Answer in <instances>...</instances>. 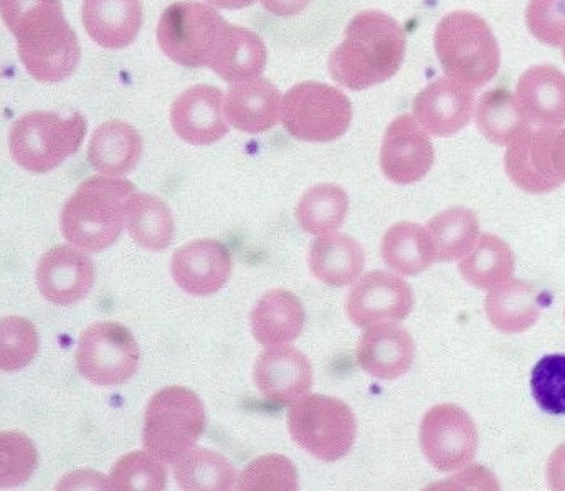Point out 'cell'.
<instances>
[{"label": "cell", "instance_id": "cell-1", "mask_svg": "<svg viewBox=\"0 0 565 491\" xmlns=\"http://www.w3.org/2000/svg\"><path fill=\"white\" fill-rule=\"evenodd\" d=\"M0 17L33 78L58 83L75 73L82 49L60 0H0Z\"/></svg>", "mask_w": 565, "mask_h": 491}, {"label": "cell", "instance_id": "cell-2", "mask_svg": "<svg viewBox=\"0 0 565 491\" xmlns=\"http://www.w3.org/2000/svg\"><path fill=\"white\" fill-rule=\"evenodd\" d=\"M407 36L397 20L381 10L358 13L345 26L344 40L329 56L332 78L361 92L388 82L401 70Z\"/></svg>", "mask_w": 565, "mask_h": 491}, {"label": "cell", "instance_id": "cell-3", "mask_svg": "<svg viewBox=\"0 0 565 491\" xmlns=\"http://www.w3.org/2000/svg\"><path fill=\"white\" fill-rule=\"evenodd\" d=\"M136 188L126 179L96 175L79 184L63 205V237L82 250L99 254L111 247L125 227L128 202Z\"/></svg>", "mask_w": 565, "mask_h": 491}, {"label": "cell", "instance_id": "cell-4", "mask_svg": "<svg viewBox=\"0 0 565 491\" xmlns=\"http://www.w3.org/2000/svg\"><path fill=\"white\" fill-rule=\"evenodd\" d=\"M435 52L450 78L480 89L498 75L501 50L487 20L470 10L448 13L435 29Z\"/></svg>", "mask_w": 565, "mask_h": 491}, {"label": "cell", "instance_id": "cell-5", "mask_svg": "<svg viewBox=\"0 0 565 491\" xmlns=\"http://www.w3.org/2000/svg\"><path fill=\"white\" fill-rule=\"evenodd\" d=\"M207 424L205 406L188 387L169 386L158 391L146 407L142 446L164 463L194 449Z\"/></svg>", "mask_w": 565, "mask_h": 491}, {"label": "cell", "instance_id": "cell-6", "mask_svg": "<svg viewBox=\"0 0 565 491\" xmlns=\"http://www.w3.org/2000/svg\"><path fill=\"white\" fill-rule=\"evenodd\" d=\"M85 135L86 119L79 113H26L10 129V154L25 171L45 174L75 154Z\"/></svg>", "mask_w": 565, "mask_h": 491}, {"label": "cell", "instance_id": "cell-7", "mask_svg": "<svg viewBox=\"0 0 565 491\" xmlns=\"http://www.w3.org/2000/svg\"><path fill=\"white\" fill-rule=\"evenodd\" d=\"M289 436L306 452L322 462L344 459L358 436L354 413L338 397L309 394L299 397L288 410Z\"/></svg>", "mask_w": 565, "mask_h": 491}, {"label": "cell", "instance_id": "cell-8", "mask_svg": "<svg viewBox=\"0 0 565 491\" xmlns=\"http://www.w3.org/2000/svg\"><path fill=\"white\" fill-rule=\"evenodd\" d=\"M227 26V20L207 3H172L159 20L158 43L178 65L204 68L211 65Z\"/></svg>", "mask_w": 565, "mask_h": 491}, {"label": "cell", "instance_id": "cell-9", "mask_svg": "<svg viewBox=\"0 0 565 491\" xmlns=\"http://www.w3.org/2000/svg\"><path fill=\"white\" fill-rule=\"evenodd\" d=\"M351 121V102L335 86L319 82L299 83L282 98V126L299 141H335L345 135Z\"/></svg>", "mask_w": 565, "mask_h": 491}, {"label": "cell", "instance_id": "cell-10", "mask_svg": "<svg viewBox=\"0 0 565 491\" xmlns=\"http://www.w3.org/2000/svg\"><path fill=\"white\" fill-rule=\"evenodd\" d=\"M138 341L131 330L115 321H99L83 331L76 348V367L99 387L125 386L139 366Z\"/></svg>", "mask_w": 565, "mask_h": 491}, {"label": "cell", "instance_id": "cell-11", "mask_svg": "<svg viewBox=\"0 0 565 491\" xmlns=\"http://www.w3.org/2000/svg\"><path fill=\"white\" fill-rule=\"evenodd\" d=\"M418 439L425 459L438 472L465 469L477 456V426L467 410L455 404H438L428 409Z\"/></svg>", "mask_w": 565, "mask_h": 491}, {"label": "cell", "instance_id": "cell-12", "mask_svg": "<svg viewBox=\"0 0 565 491\" xmlns=\"http://www.w3.org/2000/svg\"><path fill=\"white\" fill-rule=\"evenodd\" d=\"M414 308V291L407 281L388 271L362 275L345 298V314L359 328L381 321L405 320Z\"/></svg>", "mask_w": 565, "mask_h": 491}, {"label": "cell", "instance_id": "cell-13", "mask_svg": "<svg viewBox=\"0 0 565 491\" xmlns=\"http://www.w3.org/2000/svg\"><path fill=\"white\" fill-rule=\"evenodd\" d=\"M435 162L428 132L411 115L395 118L384 135L381 169L388 181L408 185L422 181Z\"/></svg>", "mask_w": 565, "mask_h": 491}, {"label": "cell", "instance_id": "cell-14", "mask_svg": "<svg viewBox=\"0 0 565 491\" xmlns=\"http://www.w3.org/2000/svg\"><path fill=\"white\" fill-rule=\"evenodd\" d=\"M231 252L222 242L201 238L182 245L171 260L175 284L192 297H211L231 280Z\"/></svg>", "mask_w": 565, "mask_h": 491}, {"label": "cell", "instance_id": "cell-15", "mask_svg": "<svg viewBox=\"0 0 565 491\" xmlns=\"http://www.w3.org/2000/svg\"><path fill=\"white\" fill-rule=\"evenodd\" d=\"M254 381L265 399L285 406L311 391L315 373L306 354L288 344H278L267 346L257 357Z\"/></svg>", "mask_w": 565, "mask_h": 491}, {"label": "cell", "instance_id": "cell-16", "mask_svg": "<svg viewBox=\"0 0 565 491\" xmlns=\"http://www.w3.org/2000/svg\"><path fill=\"white\" fill-rule=\"evenodd\" d=\"M475 113L473 89L445 76L425 86L414 99V116L428 135L450 138L460 132Z\"/></svg>", "mask_w": 565, "mask_h": 491}, {"label": "cell", "instance_id": "cell-17", "mask_svg": "<svg viewBox=\"0 0 565 491\" xmlns=\"http://www.w3.org/2000/svg\"><path fill=\"white\" fill-rule=\"evenodd\" d=\"M35 278L45 300L58 307H70L82 301L92 290L95 265L83 252L58 245L40 258Z\"/></svg>", "mask_w": 565, "mask_h": 491}, {"label": "cell", "instance_id": "cell-18", "mask_svg": "<svg viewBox=\"0 0 565 491\" xmlns=\"http://www.w3.org/2000/svg\"><path fill=\"white\" fill-rule=\"evenodd\" d=\"M556 128H537L527 125L508 145L504 169L516 188L530 194H547L556 191L563 182L551 166V136Z\"/></svg>", "mask_w": 565, "mask_h": 491}, {"label": "cell", "instance_id": "cell-19", "mask_svg": "<svg viewBox=\"0 0 565 491\" xmlns=\"http://www.w3.org/2000/svg\"><path fill=\"white\" fill-rule=\"evenodd\" d=\"M175 135L192 146H211L228 132L224 95L211 85H195L178 96L171 108Z\"/></svg>", "mask_w": 565, "mask_h": 491}, {"label": "cell", "instance_id": "cell-20", "mask_svg": "<svg viewBox=\"0 0 565 491\" xmlns=\"http://www.w3.org/2000/svg\"><path fill=\"white\" fill-rule=\"evenodd\" d=\"M355 357L369 376L381 381L398 380L414 364L415 341L405 328L381 321L361 334Z\"/></svg>", "mask_w": 565, "mask_h": 491}, {"label": "cell", "instance_id": "cell-21", "mask_svg": "<svg viewBox=\"0 0 565 491\" xmlns=\"http://www.w3.org/2000/svg\"><path fill=\"white\" fill-rule=\"evenodd\" d=\"M281 93L265 78L234 83L225 96L224 115L238 131L260 135L281 119Z\"/></svg>", "mask_w": 565, "mask_h": 491}, {"label": "cell", "instance_id": "cell-22", "mask_svg": "<svg viewBox=\"0 0 565 491\" xmlns=\"http://www.w3.org/2000/svg\"><path fill=\"white\" fill-rule=\"evenodd\" d=\"M516 99L524 118L537 128L565 125V75L553 65H536L521 75Z\"/></svg>", "mask_w": 565, "mask_h": 491}, {"label": "cell", "instance_id": "cell-23", "mask_svg": "<svg viewBox=\"0 0 565 491\" xmlns=\"http://www.w3.org/2000/svg\"><path fill=\"white\" fill-rule=\"evenodd\" d=\"M83 25L98 45H131L142 25L141 0H83Z\"/></svg>", "mask_w": 565, "mask_h": 491}, {"label": "cell", "instance_id": "cell-24", "mask_svg": "<svg viewBox=\"0 0 565 491\" xmlns=\"http://www.w3.org/2000/svg\"><path fill=\"white\" fill-rule=\"evenodd\" d=\"M305 323L301 300L281 288L267 291L250 314L252 334L264 346L292 343L301 337Z\"/></svg>", "mask_w": 565, "mask_h": 491}, {"label": "cell", "instance_id": "cell-25", "mask_svg": "<svg viewBox=\"0 0 565 491\" xmlns=\"http://www.w3.org/2000/svg\"><path fill=\"white\" fill-rule=\"evenodd\" d=\"M365 255L362 245L351 235H319L308 252L312 277L329 287H348L364 270Z\"/></svg>", "mask_w": 565, "mask_h": 491}, {"label": "cell", "instance_id": "cell-26", "mask_svg": "<svg viewBox=\"0 0 565 491\" xmlns=\"http://www.w3.org/2000/svg\"><path fill=\"white\" fill-rule=\"evenodd\" d=\"M267 65V46L260 35L228 23L224 39L211 62L212 72L228 83L260 78Z\"/></svg>", "mask_w": 565, "mask_h": 491}, {"label": "cell", "instance_id": "cell-27", "mask_svg": "<svg viewBox=\"0 0 565 491\" xmlns=\"http://www.w3.org/2000/svg\"><path fill=\"white\" fill-rule=\"evenodd\" d=\"M142 154V138L125 121H108L93 132L88 161L99 174L119 178L138 166Z\"/></svg>", "mask_w": 565, "mask_h": 491}, {"label": "cell", "instance_id": "cell-28", "mask_svg": "<svg viewBox=\"0 0 565 491\" xmlns=\"http://www.w3.org/2000/svg\"><path fill=\"white\" fill-rule=\"evenodd\" d=\"M488 320L504 334H520L540 320L536 290L523 280H508L493 288L484 300Z\"/></svg>", "mask_w": 565, "mask_h": 491}, {"label": "cell", "instance_id": "cell-29", "mask_svg": "<svg viewBox=\"0 0 565 491\" xmlns=\"http://www.w3.org/2000/svg\"><path fill=\"white\" fill-rule=\"evenodd\" d=\"M381 254L385 265L405 277L422 274L437 261L430 232L414 222H397L382 238Z\"/></svg>", "mask_w": 565, "mask_h": 491}, {"label": "cell", "instance_id": "cell-30", "mask_svg": "<svg viewBox=\"0 0 565 491\" xmlns=\"http://www.w3.org/2000/svg\"><path fill=\"white\" fill-rule=\"evenodd\" d=\"M128 232L146 250L162 252L174 241L175 222L171 209L156 195L136 191L126 212Z\"/></svg>", "mask_w": 565, "mask_h": 491}, {"label": "cell", "instance_id": "cell-31", "mask_svg": "<svg viewBox=\"0 0 565 491\" xmlns=\"http://www.w3.org/2000/svg\"><path fill=\"white\" fill-rule=\"evenodd\" d=\"M458 271L471 287L493 290L513 275L514 255L507 242L497 235L483 234L473 250L460 261Z\"/></svg>", "mask_w": 565, "mask_h": 491}, {"label": "cell", "instance_id": "cell-32", "mask_svg": "<svg viewBox=\"0 0 565 491\" xmlns=\"http://www.w3.org/2000/svg\"><path fill=\"white\" fill-rule=\"evenodd\" d=\"M234 463L211 449H191L174 462V480L182 490L227 491L237 487Z\"/></svg>", "mask_w": 565, "mask_h": 491}, {"label": "cell", "instance_id": "cell-33", "mask_svg": "<svg viewBox=\"0 0 565 491\" xmlns=\"http://www.w3.org/2000/svg\"><path fill=\"white\" fill-rule=\"evenodd\" d=\"M349 214V198L338 184H318L309 188L296 205V222L311 235L338 231Z\"/></svg>", "mask_w": 565, "mask_h": 491}, {"label": "cell", "instance_id": "cell-34", "mask_svg": "<svg viewBox=\"0 0 565 491\" xmlns=\"http://www.w3.org/2000/svg\"><path fill=\"white\" fill-rule=\"evenodd\" d=\"M427 231L437 250V261H455L473 250L480 238V221L470 209L451 207L430 218Z\"/></svg>", "mask_w": 565, "mask_h": 491}, {"label": "cell", "instance_id": "cell-35", "mask_svg": "<svg viewBox=\"0 0 565 491\" xmlns=\"http://www.w3.org/2000/svg\"><path fill=\"white\" fill-rule=\"evenodd\" d=\"M481 135L498 146H508L530 122L524 118L516 95L510 89L497 88L484 93L475 109Z\"/></svg>", "mask_w": 565, "mask_h": 491}, {"label": "cell", "instance_id": "cell-36", "mask_svg": "<svg viewBox=\"0 0 565 491\" xmlns=\"http://www.w3.org/2000/svg\"><path fill=\"white\" fill-rule=\"evenodd\" d=\"M40 338L35 324L22 317L0 320V371L15 373L35 360Z\"/></svg>", "mask_w": 565, "mask_h": 491}, {"label": "cell", "instance_id": "cell-37", "mask_svg": "<svg viewBox=\"0 0 565 491\" xmlns=\"http://www.w3.org/2000/svg\"><path fill=\"white\" fill-rule=\"evenodd\" d=\"M168 469L158 457L146 452H131L121 457L109 473V489L164 490Z\"/></svg>", "mask_w": 565, "mask_h": 491}, {"label": "cell", "instance_id": "cell-38", "mask_svg": "<svg viewBox=\"0 0 565 491\" xmlns=\"http://www.w3.org/2000/svg\"><path fill=\"white\" fill-rule=\"evenodd\" d=\"M39 452L22 433H0V489H13L32 479Z\"/></svg>", "mask_w": 565, "mask_h": 491}, {"label": "cell", "instance_id": "cell-39", "mask_svg": "<svg viewBox=\"0 0 565 491\" xmlns=\"http://www.w3.org/2000/svg\"><path fill=\"white\" fill-rule=\"evenodd\" d=\"M531 391L544 413L565 416V354H547L534 366Z\"/></svg>", "mask_w": 565, "mask_h": 491}, {"label": "cell", "instance_id": "cell-40", "mask_svg": "<svg viewBox=\"0 0 565 491\" xmlns=\"http://www.w3.org/2000/svg\"><path fill=\"white\" fill-rule=\"evenodd\" d=\"M298 472L286 457L264 456L248 463L237 479L238 490H298Z\"/></svg>", "mask_w": 565, "mask_h": 491}, {"label": "cell", "instance_id": "cell-41", "mask_svg": "<svg viewBox=\"0 0 565 491\" xmlns=\"http://www.w3.org/2000/svg\"><path fill=\"white\" fill-rule=\"evenodd\" d=\"M526 25L544 45L563 46L565 39V0H531Z\"/></svg>", "mask_w": 565, "mask_h": 491}, {"label": "cell", "instance_id": "cell-42", "mask_svg": "<svg viewBox=\"0 0 565 491\" xmlns=\"http://www.w3.org/2000/svg\"><path fill=\"white\" fill-rule=\"evenodd\" d=\"M546 479L551 489L565 491V444L557 447L547 462Z\"/></svg>", "mask_w": 565, "mask_h": 491}, {"label": "cell", "instance_id": "cell-43", "mask_svg": "<svg viewBox=\"0 0 565 491\" xmlns=\"http://www.w3.org/2000/svg\"><path fill=\"white\" fill-rule=\"evenodd\" d=\"M550 156L554 174L561 182H565V128L554 129L551 136Z\"/></svg>", "mask_w": 565, "mask_h": 491}, {"label": "cell", "instance_id": "cell-44", "mask_svg": "<svg viewBox=\"0 0 565 491\" xmlns=\"http://www.w3.org/2000/svg\"><path fill=\"white\" fill-rule=\"evenodd\" d=\"M265 10L277 17H295L301 13L311 0H260Z\"/></svg>", "mask_w": 565, "mask_h": 491}, {"label": "cell", "instance_id": "cell-45", "mask_svg": "<svg viewBox=\"0 0 565 491\" xmlns=\"http://www.w3.org/2000/svg\"><path fill=\"white\" fill-rule=\"evenodd\" d=\"M207 2L217 9L237 10L250 7L255 0H207Z\"/></svg>", "mask_w": 565, "mask_h": 491}, {"label": "cell", "instance_id": "cell-46", "mask_svg": "<svg viewBox=\"0 0 565 491\" xmlns=\"http://www.w3.org/2000/svg\"><path fill=\"white\" fill-rule=\"evenodd\" d=\"M563 55H564V60H565V39H564V43H563Z\"/></svg>", "mask_w": 565, "mask_h": 491}, {"label": "cell", "instance_id": "cell-47", "mask_svg": "<svg viewBox=\"0 0 565 491\" xmlns=\"http://www.w3.org/2000/svg\"><path fill=\"white\" fill-rule=\"evenodd\" d=\"M564 314H565V310H564Z\"/></svg>", "mask_w": 565, "mask_h": 491}]
</instances>
